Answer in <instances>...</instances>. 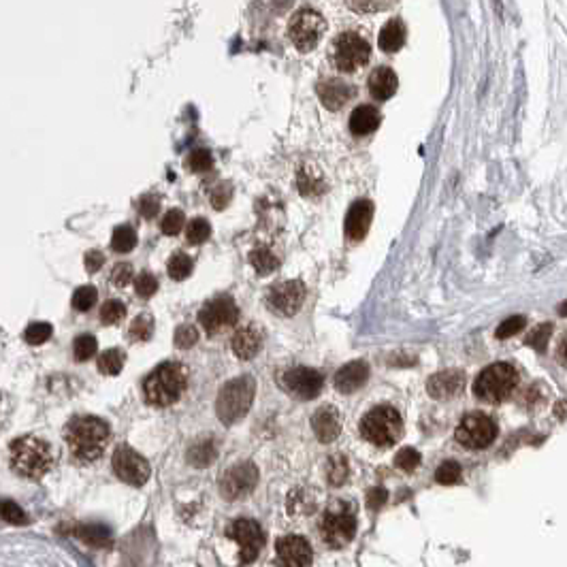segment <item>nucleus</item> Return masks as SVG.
Wrapping results in <instances>:
<instances>
[{"label": "nucleus", "mask_w": 567, "mask_h": 567, "mask_svg": "<svg viewBox=\"0 0 567 567\" xmlns=\"http://www.w3.org/2000/svg\"><path fill=\"white\" fill-rule=\"evenodd\" d=\"M133 277H135V271H133V265L131 263H117L111 269V275H109L111 284H113V286H117V288L128 286V284L133 281Z\"/></svg>", "instance_id": "49530a36"}, {"label": "nucleus", "mask_w": 567, "mask_h": 567, "mask_svg": "<svg viewBox=\"0 0 567 567\" xmlns=\"http://www.w3.org/2000/svg\"><path fill=\"white\" fill-rule=\"evenodd\" d=\"M84 265H86V269H88L90 273H96V271H101V267L105 265V254L98 252V250H90V252L86 254V258H84Z\"/></svg>", "instance_id": "4d7b16f0"}, {"label": "nucleus", "mask_w": 567, "mask_h": 567, "mask_svg": "<svg viewBox=\"0 0 567 567\" xmlns=\"http://www.w3.org/2000/svg\"><path fill=\"white\" fill-rule=\"evenodd\" d=\"M184 226H186V216H184L182 209H169L165 214V218H162V222H160V230L165 235H169V237L179 235L184 230Z\"/></svg>", "instance_id": "a19ab883"}, {"label": "nucleus", "mask_w": 567, "mask_h": 567, "mask_svg": "<svg viewBox=\"0 0 567 567\" xmlns=\"http://www.w3.org/2000/svg\"><path fill=\"white\" fill-rule=\"evenodd\" d=\"M111 431L109 425L96 416H75L64 429V439L73 457L81 463H92L103 457Z\"/></svg>", "instance_id": "f257e3e1"}, {"label": "nucleus", "mask_w": 567, "mask_h": 567, "mask_svg": "<svg viewBox=\"0 0 567 567\" xmlns=\"http://www.w3.org/2000/svg\"><path fill=\"white\" fill-rule=\"evenodd\" d=\"M96 301H98V293H96L94 286H81V288H77L75 295H73V307H75L77 311H88V309H92V307L96 305Z\"/></svg>", "instance_id": "37998d69"}, {"label": "nucleus", "mask_w": 567, "mask_h": 567, "mask_svg": "<svg viewBox=\"0 0 567 567\" xmlns=\"http://www.w3.org/2000/svg\"><path fill=\"white\" fill-rule=\"evenodd\" d=\"M360 433L369 443L380 446V448H388V446L401 439L403 420L395 408L380 405V408H374L371 412L364 414V418L360 420Z\"/></svg>", "instance_id": "39448f33"}, {"label": "nucleus", "mask_w": 567, "mask_h": 567, "mask_svg": "<svg viewBox=\"0 0 567 567\" xmlns=\"http://www.w3.org/2000/svg\"><path fill=\"white\" fill-rule=\"evenodd\" d=\"M465 386V376L457 369H448V371H439L433 378H429L427 382V390L433 399L437 401H446V399H455Z\"/></svg>", "instance_id": "aec40b11"}, {"label": "nucleus", "mask_w": 567, "mask_h": 567, "mask_svg": "<svg viewBox=\"0 0 567 567\" xmlns=\"http://www.w3.org/2000/svg\"><path fill=\"white\" fill-rule=\"evenodd\" d=\"M158 290V279L154 273L149 271H143L135 277V293L141 297V299H152Z\"/></svg>", "instance_id": "c03bdc74"}, {"label": "nucleus", "mask_w": 567, "mask_h": 567, "mask_svg": "<svg viewBox=\"0 0 567 567\" xmlns=\"http://www.w3.org/2000/svg\"><path fill=\"white\" fill-rule=\"evenodd\" d=\"M50 443L43 439L26 435L11 443V463L26 478H43L52 467Z\"/></svg>", "instance_id": "20e7f679"}, {"label": "nucleus", "mask_w": 567, "mask_h": 567, "mask_svg": "<svg viewBox=\"0 0 567 567\" xmlns=\"http://www.w3.org/2000/svg\"><path fill=\"white\" fill-rule=\"evenodd\" d=\"M98 350V344H96V337L94 335H79L73 344V352H75V358L79 362H84L88 358H92Z\"/></svg>", "instance_id": "ea45409f"}, {"label": "nucleus", "mask_w": 567, "mask_h": 567, "mask_svg": "<svg viewBox=\"0 0 567 567\" xmlns=\"http://www.w3.org/2000/svg\"><path fill=\"white\" fill-rule=\"evenodd\" d=\"M380 111L374 105H360L350 115V133L354 137L371 135L380 126Z\"/></svg>", "instance_id": "b1692460"}, {"label": "nucleus", "mask_w": 567, "mask_h": 567, "mask_svg": "<svg viewBox=\"0 0 567 567\" xmlns=\"http://www.w3.org/2000/svg\"><path fill=\"white\" fill-rule=\"evenodd\" d=\"M192 269H194V263H192V258H190L188 254H184V252H175V254L169 258V265H167V271H169V275H171L175 281L186 279V277L192 273Z\"/></svg>", "instance_id": "c9c22d12"}, {"label": "nucleus", "mask_w": 567, "mask_h": 567, "mask_svg": "<svg viewBox=\"0 0 567 567\" xmlns=\"http://www.w3.org/2000/svg\"><path fill=\"white\" fill-rule=\"evenodd\" d=\"M388 499V493L386 489H382V486H374V489H369L367 493V508L369 510H380Z\"/></svg>", "instance_id": "6e6d98bb"}, {"label": "nucleus", "mask_w": 567, "mask_h": 567, "mask_svg": "<svg viewBox=\"0 0 567 567\" xmlns=\"http://www.w3.org/2000/svg\"><path fill=\"white\" fill-rule=\"evenodd\" d=\"M126 318V305L117 301V299H109L103 303L101 307V322L103 324H117Z\"/></svg>", "instance_id": "4c0bfd02"}, {"label": "nucleus", "mask_w": 567, "mask_h": 567, "mask_svg": "<svg viewBox=\"0 0 567 567\" xmlns=\"http://www.w3.org/2000/svg\"><path fill=\"white\" fill-rule=\"evenodd\" d=\"M152 335H154V318L149 314H141L131 322L128 337L133 341H147L152 339Z\"/></svg>", "instance_id": "473e14b6"}, {"label": "nucleus", "mask_w": 567, "mask_h": 567, "mask_svg": "<svg viewBox=\"0 0 567 567\" xmlns=\"http://www.w3.org/2000/svg\"><path fill=\"white\" fill-rule=\"evenodd\" d=\"M212 237V224L205 218H194L186 226V239L192 246H200Z\"/></svg>", "instance_id": "72a5a7b5"}, {"label": "nucleus", "mask_w": 567, "mask_h": 567, "mask_svg": "<svg viewBox=\"0 0 567 567\" xmlns=\"http://www.w3.org/2000/svg\"><path fill=\"white\" fill-rule=\"evenodd\" d=\"M524 324H526L524 316H512V318H508V320H503V322L499 324L497 337H499V339H508V337L520 333V331L524 329Z\"/></svg>", "instance_id": "8fccbe9b"}, {"label": "nucleus", "mask_w": 567, "mask_h": 567, "mask_svg": "<svg viewBox=\"0 0 567 567\" xmlns=\"http://www.w3.org/2000/svg\"><path fill=\"white\" fill-rule=\"evenodd\" d=\"M305 284L301 279H288V281H279L275 286H271L269 295H267V305L271 311H275L277 316H295L303 301H305Z\"/></svg>", "instance_id": "ddd939ff"}, {"label": "nucleus", "mask_w": 567, "mask_h": 567, "mask_svg": "<svg viewBox=\"0 0 567 567\" xmlns=\"http://www.w3.org/2000/svg\"><path fill=\"white\" fill-rule=\"evenodd\" d=\"M311 429L322 443H331L341 433V414L333 405H322L311 416Z\"/></svg>", "instance_id": "6ab92c4d"}, {"label": "nucleus", "mask_w": 567, "mask_h": 567, "mask_svg": "<svg viewBox=\"0 0 567 567\" xmlns=\"http://www.w3.org/2000/svg\"><path fill=\"white\" fill-rule=\"evenodd\" d=\"M75 536L81 542L96 546V548H103V546L111 544V531H109V526H105V524H79L75 529Z\"/></svg>", "instance_id": "bb28decb"}, {"label": "nucleus", "mask_w": 567, "mask_h": 567, "mask_svg": "<svg viewBox=\"0 0 567 567\" xmlns=\"http://www.w3.org/2000/svg\"><path fill=\"white\" fill-rule=\"evenodd\" d=\"M369 378V367L364 360H352L335 374V388L339 392H356Z\"/></svg>", "instance_id": "5701e85b"}, {"label": "nucleus", "mask_w": 567, "mask_h": 567, "mask_svg": "<svg viewBox=\"0 0 567 567\" xmlns=\"http://www.w3.org/2000/svg\"><path fill=\"white\" fill-rule=\"evenodd\" d=\"M216 443L212 439L207 441H198L194 443L190 452H188V461L194 465V467H209L214 461H216Z\"/></svg>", "instance_id": "c85d7f7f"}, {"label": "nucleus", "mask_w": 567, "mask_h": 567, "mask_svg": "<svg viewBox=\"0 0 567 567\" xmlns=\"http://www.w3.org/2000/svg\"><path fill=\"white\" fill-rule=\"evenodd\" d=\"M561 356H563V362L567 364V341H565L563 348H561Z\"/></svg>", "instance_id": "bf43d9fd"}, {"label": "nucleus", "mask_w": 567, "mask_h": 567, "mask_svg": "<svg viewBox=\"0 0 567 567\" xmlns=\"http://www.w3.org/2000/svg\"><path fill=\"white\" fill-rule=\"evenodd\" d=\"M198 341V331L192 327V324H182V327L175 331V346L182 350L192 348Z\"/></svg>", "instance_id": "603ef678"}, {"label": "nucleus", "mask_w": 567, "mask_h": 567, "mask_svg": "<svg viewBox=\"0 0 567 567\" xmlns=\"http://www.w3.org/2000/svg\"><path fill=\"white\" fill-rule=\"evenodd\" d=\"M230 196H233L230 184H218V186L214 188V192H212V205H214L216 209H224V207L228 205Z\"/></svg>", "instance_id": "5fc2aeb1"}, {"label": "nucleus", "mask_w": 567, "mask_h": 567, "mask_svg": "<svg viewBox=\"0 0 567 567\" xmlns=\"http://www.w3.org/2000/svg\"><path fill=\"white\" fill-rule=\"evenodd\" d=\"M559 314H561V316H567V301L559 307Z\"/></svg>", "instance_id": "052dcab7"}, {"label": "nucleus", "mask_w": 567, "mask_h": 567, "mask_svg": "<svg viewBox=\"0 0 567 567\" xmlns=\"http://www.w3.org/2000/svg\"><path fill=\"white\" fill-rule=\"evenodd\" d=\"M322 540L331 548L348 546L356 536V516L346 503H333L320 520Z\"/></svg>", "instance_id": "0eeeda50"}, {"label": "nucleus", "mask_w": 567, "mask_h": 567, "mask_svg": "<svg viewBox=\"0 0 567 567\" xmlns=\"http://www.w3.org/2000/svg\"><path fill=\"white\" fill-rule=\"evenodd\" d=\"M297 186H299V192L303 196H318L320 192H324V188H327V186H324L322 175L314 167H301L299 169Z\"/></svg>", "instance_id": "cd10ccee"}, {"label": "nucleus", "mask_w": 567, "mask_h": 567, "mask_svg": "<svg viewBox=\"0 0 567 567\" xmlns=\"http://www.w3.org/2000/svg\"><path fill=\"white\" fill-rule=\"evenodd\" d=\"M281 386L286 388L290 395H295L297 399L309 401V399H316L320 395V390L324 386V380L316 369L295 367V369H288L286 374L281 376Z\"/></svg>", "instance_id": "dca6fc26"}, {"label": "nucleus", "mask_w": 567, "mask_h": 567, "mask_svg": "<svg viewBox=\"0 0 567 567\" xmlns=\"http://www.w3.org/2000/svg\"><path fill=\"white\" fill-rule=\"evenodd\" d=\"M371 218H374V205L369 200H354L348 214H346V237L350 241H360L364 239V235H367L369 230V224H371Z\"/></svg>", "instance_id": "a211bd4d"}, {"label": "nucleus", "mask_w": 567, "mask_h": 567, "mask_svg": "<svg viewBox=\"0 0 567 567\" xmlns=\"http://www.w3.org/2000/svg\"><path fill=\"white\" fill-rule=\"evenodd\" d=\"M399 86V79L392 68L388 66H378L369 75V92L376 101H388Z\"/></svg>", "instance_id": "393cba45"}, {"label": "nucleus", "mask_w": 567, "mask_h": 567, "mask_svg": "<svg viewBox=\"0 0 567 567\" xmlns=\"http://www.w3.org/2000/svg\"><path fill=\"white\" fill-rule=\"evenodd\" d=\"M188 386V371L179 360H165L145 378L143 392L147 403L167 408L182 399Z\"/></svg>", "instance_id": "f03ea898"}, {"label": "nucleus", "mask_w": 567, "mask_h": 567, "mask_svg": "<svg viewBox=\"0 0 567 567\" xmlns=\"http://www.w3.org/2000/svg\"><path fill=\"white\" fill-rule=\"evenodd\" d=\"M137 212H139V216L145 218V220L156 218L158 212H160V200H158V196H152V194L141 196V198L137 200Z\"/></svg>", "instance_id": "3c124183"}, {"label": "nucleus", "mask_w": 567, "mask_h": 567, "mask_svg": "<svg viewBox=\"0 0 567 567\" xmlns=\"http://www.w3.org/2000/svg\"><path fill=\"white\" fill-rule=\"evenodd\" d=\"M371 56V47L358 32H341L331 47L333 66L339 73H354L362 64H367Z\"/></svg>", "instance_id": "6e6552de"}, {"label": "nucleus", "mask_w": 567, "mask_h": 567, "mask_svg": "<svg viewBox=\"0 0 567 567\" xmlns=\"http://www.w3.org/2000/svg\"><path fill=\"white\" fill-rule=\"evenodd\" d=\"M250 263L256 269V273H260V275H269V273H273L279 267V258L269 248H256V250H252Z\"/></svg>", "instance_id": "2f4dec72"}, {"label": "nucleus", "mask_w": 567, "mask_h": 567, "mask_svg": "<svg viewBox=\"0 0 567 567\" xmlns=\"http://www.w3.org/2000/svg\"><path fill=\"white\" fill-rule=\"evenodd\" d=\"M497 437V425L480 412L467 414L457 427V441L469 450H482Z\"/></svg>", "instance_id": "9b49d317"}, {"label": "nucleus", "mask_w": 567, "mask_h": 567, "mask_svg": "<svg viewBox=\"0 0 567 567\" xmlns=\"http://www.w3.org/2000/svg\"><path fill=\"white\" fill-rule=\"evenodd\" d=\"M228 538L239 544V561L241 563H252L258 559L263 546H265V533L260 524L250 518H239L228 526Z\"/></svg>", "instance_id": "f8f14e48"}, {"label": "nucleus", "mask_w": 567, "mask_h": 567, "mask_svg": "<svg viewBox=\"0 0 567 567\" xmlns=\"http://www.w3.org/2000/svg\"><path fill=\"white\" fill-rule=\"evenodd\" d=\"M327 22L314 9H299L288 22V36L299 52H311L322 40Z\"/></svg>", "instance_id": "1a4fd4ad"}, {"label": "nucleus", "mask_w": 567, "mask_h": 567, "mask_svg": "<svg viewBox=\"0 0 567 567\" xmlns=\"http://www.w3.org/2000/svg\"><path fill=\"white\" fill-rule=\"evenodd\" d=\"M0 518H3L5 522H11V524H28L30 522L26 512L11 499H0Z\"/></svg>", "instance_id": "58836bf2"}, {"label": "nucleus", "mask_w": 567, "mask_h": 567, "mask_svg": "<svg viewBox=\"0 0 567 567\" xmlns=\"http://www.w3.org/2000/svg\"><path fill=\"white\" fill-rule=\"evenodd\" d=\"M26 341L30 346H40V344H45L50 337H52V324L47 322H32L30 327L26 329Z\"/></svg>", "instance_id": "a18cd8bd"}, {"label": "nucleus", "mask_w": 567, "mask_h": 567, "mask_svg": "<svg viewBox=\"0 0 567 567\" xmlns=\"http://www.w3.org/2000/svg\"><path fill=\"white\" fill-rule=\"evenodd\" d=\"M395 465L399 467V469H403V471H414L418 465H420V455L414 450V448H401L399 452H397V457H395Z\"/></svg>", "instance_id": "09e8293b"}, {"label": "nucleus", "mask_w": 567, "mask_h": 567, "mask_svg": "<svg viewBox=\"0 0 567 567\" xmlns=\"http://www.w3.org/2000/svg\"><path fill=\"white\" fill-rule=\"evenodd\" d=\"M113 471L119 480L133 486H143L149 480V463L128 446H119L111 459Z\"/></svg>", "instance_id": "4468645a"}, {"label": "nucleus", "mask_w": 567, "mask_h": 567, "mask_svg": "<svg viewBox=\"0 0 567 567\" xmlns=\"http://www.w3.org/2000/svg\"><path fill=\"white\" fill-rule=\"evenodd\" d=\"M256 395V382L252 376H241L226 382L216 401V414L224 425H237L250 412Z\"/></svg>", "instance_id": "7ed1b4c3"}, {"label": "nucleus", "mask_w": 567, "mask_h": 567, "mask_svg": "<svg viewBox=\"0 0 567 567\" xmlns=\"http://www.w3.org/2000/svg\"><path fill=\"white\" fill-rule=\"evenodd\" d=\"M554 414L559 420H567V401H559L554 405Z\"/></svg>", "instance_id": "13d9d810"}, {"label": "nucleus", "mask_w": 567, "mask_h": 567, "mask_svg": "<svg viewBox=\"0 0 567 567\" xmlns=\"http://www.w3.org/2000/svg\"><path fill=\"white\" fill-rule=\"evenodd\" d=\"M516 386H518V374L512 364L510 362H495L478 376V380L473 384V392H476V397L489 401V403H499V401L508 399Z\"/></svg>", "instance_id": "423d86ee"}, {"label": "nucleus", "mask_w": 567, "mask_h": 567, "mask_svg": "<svg viewBox=\"0 0 567 567\" xmlns=\"http://www.w3.org/2000/svg\"><path fill=\"white\" fill-rule=\"evenodd\" d=\"M137 246V233L133 226L128 224H122L113 230V237H111V248L113 252H119V254H128L131 250H135Z\"/></svg>", "instance_id": "c756f323"}, {"label": "nucleus", "mask_w": 567, "mask_h": 567, "mask_svg": "<svg viewBox=\"0 0 567 567\" xmlns=\"http://www.w3.org/2000/svg\"><path fill=\"white\" fill-rule=\"evenodd\" d=\"M230 348L235 352L237 358H243V360H250L254 358L260 348H263V333L256 324H248V327L239 329L235 335H233V341H230Z\"/></svg>", "instance_id": "4be33fe9"}, {"label": "nucleus", "mask_w": 567, "mask_h": 567, "mask_svg": "<svg viewBox=\"0 0 567 567\" xmlns=\"http://www.w3.org/2000/svg\"><path fill=\"white\" fill-rule=\"evenodd\" d=\"M239 320V307L230 297H216L207 301L198 311V324L207 335H218L228 327H235Z\"/></svg>", "instance_id": "9d476101"}, {"label": "nucleus", "mask_w": 567, "mask_h": 567, "mask_svg": "<svg viewBox=\"0 0 567 567\" xmlns=\"http://www.w3.org/2000/svg\"><path fill=\"white\" fill-rule=\"evenodd\" d=\"M327 478L331 486H341L348 480V459L344 455H333L327 463Z\"/></svg>", "instance_id": "e433bc0d"}, {"label": "nucleus", "mask_w": 567, "mask_h": 567, "mask_svg": "<svg viewBox=\"0 0 567 567\" xmlns=\"http://www.w3.org/2000/svg\"><path fill=\"white\" fill-rule=\"evenodd\" d=\"M124 352L117 350V348H111V350H105L101 356H98V371L105 374V376H117L124 367Z\"/></svg>", "instance_id": "7c9ffc66"}, {"label": "nucleus", "mask_w": 567, "mask_h": 567, "mask_svg": "<svg viewBox=\"0 0 567 567\" xmlns=\"http://www.w3.org/2000/svg\"><path fill=\"white\" fill-rule=\"evenodd\" d=\"M316 92H318V98L322 101V105L327 109H331V111L341 109L354 96V88L350 84H346V81H341V79L320 81Z\"/></svg>", "instance_id": "412c9836"}, {"label": "nucleus", "mask_w": 567, "mask_h": 567, "mask_svg": "<svg viewBox=\"0 0 567 567\" xmlns=\"http://www.w3.org/2000/svg\"><path fill=\"white\" fill-rule=\"evenodd\" d=\"M550 335H552V324H540L538 329H533V333L526 337V346H531L533 350H538V352H544L546 350V346H548V339H550Z\"/></svg>", "instance_id": "de8ad7c7"}, {"label": "nucleus", "mask_w": 567, "mask_h": 567, "mask_svg": "<svg viewBox=\"0 0 567 567\" xmlns=\"http://www.w3.org/2000/svg\"><path fill=\"white\" fill-rule=\"evenodd\" d=\"M277 561L281 567H309L311 565V546L301 536H286L279 538L275 544Z\"/></svg>", "instance_id": "f3484780"}, {"label": "nucleus", "mask_w": 567, "mask_h": 567, "mask_svg": "<svg viewBox=\"0 0 567 567\" xmlns=\"http://www.w3.org/2000/svg\"><path fill=\"white\" fill-rule=\"evenodd\" d=\"M378 43H380V50H384L386 54H395L403 47L405 43V26L401 20H390L384 24V28L380 30V36H378Z\"/></svg>", "instance_id": "a878e982"}, {"label": "nucleus", "mask_w": 567, "mask_h": 567, "mask_svg": "<svg viewBox=\"0 0 567 567\" xmlns=\"http://www.w3.org/2000/svg\"><path fill=\"white\" fill-rule=\"evenodd\" d=\"M186 162H188V167H190L192 173H207L214 167V156L205 147H196V149H192L188 154Z\"/></svg>", "instance_id": "f704fd0d"}, {"label": "nucleus", "mask_w": 567, "mask_h": 567, "mask_svg": "<svg viewBox=\"0 0 567 567\" xmlns=\"http://www.w3.org/2000/svg\"><path fill=\"white\" fill-rule=\"evenodd\" d=\"M435 480L443 486L459 484L461 482V465L457 461H443L435 471Z\"/></svg>", "instance_id": "79ce46f5"}, {"label": "nucleus", "mask_w": 567, "mask_h": 567, "mask_svg": "<svg viewBox=\"0 0 567 567\" xmlns=\"http://www.w3.org/2000/svg\"><path fill=\"white\" fill-rule=\"evenodd\" d=\"M258 482V469L254 463H239L235 467H230L222 482H220V491L224 495V499L228 501H237L241 497H246L254 491V486Z\"/></svg>", "instance_id": "2eb2a0df"}, {"label": "nucleus", "mask_w": 567, "mask_h": 567, "mask_svg": "<svg viewBox=\"0 0 567 567\" xmlns=\"http://www.w3.org/2000/svg\"><path fill=\"white\" fill-rule=\"evenodd\" d=\"M288 510H290V514L311 512L314 510V499L303 495V491H293L290 497H288Z\"/></svg>", "instance_id": "864d4df0"}]
</instances>
